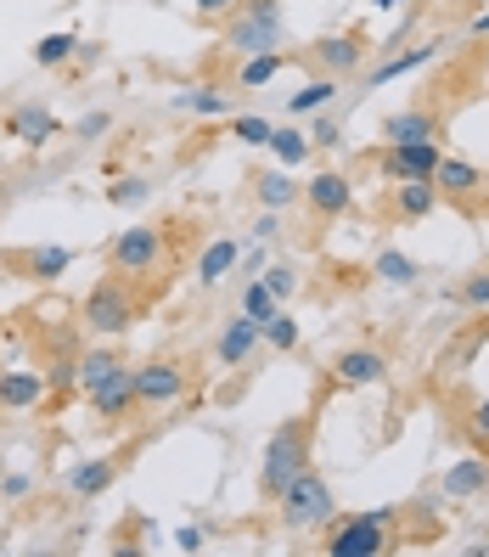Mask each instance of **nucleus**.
<instances>
[{
  "instance_id": "46",
  "label": "nucleus",
  "mask_w": 489,
  "mask_h": 557,
  "mask_svg": "<svg viewBox=\"0 0 489 557\" xmlns=\"http://www.w3.org/2000/svg\"><path fill=\"white\" fill-rule=\"evenodd\" d=\"M484 186H489V175H484Z\"/></svg>"
},
{
  "instance_id": "25",
  "label": "nucleus",
  "mask_w": 489,
  "mask_h": 557,
  "mask_svg": "<svg viewBox=\"0 0 489 557\" xmlns=\"http://www.w3.org/2000/svg\"><path fill=\"white\" fill-rule=\"evenodd\" d=\"M242 315H248V321H259V326H265L271 315H281V299H276V293H271L265 282L253 276V282H248V293H242Z\"/></svg>"
},
{
  "instance_id": "41",
  "label": "nucleus",
  "mask_w": 489,
  "mask_h": 557,
  "mask_svg": "<svg viewBox=\"0 0 489 557\" xmlns=\"http://www.w3.org/2000/svg\"><path fill=\"white\" fill-rule=\"evenodd\" d=\"M0 496H7V502H23V496H28V479H23V473H12L7 484H0Z\"/></svg>"
},
{
  "instance_id": "31",
  "label": "nucleus",
  "mask_w": 489,
  "mask_h": 557,
  "mask_svg": "<svg viewBox=\"0 0 489 557\" xmlns=\"http://www.w3.org/2000/svg\"><path fill=\"white\" fill-rule=\"evenodd\" d=\"M175 108L180 113H231V96L225 90H186V96H175Z\"/></svg>"
},
{
  "instance_id": "24",
  "label": "nucleus",
  "mask_w": 489,
  "mask_h": 557,
  "mask_svg": "<svg viewBox=\"0 0 489 557\" xmlns=\"http://www.w3.org/2000/svg\"><path fill=\"white\" fill-rule=\"evenodd\" d=\"M434 203H439V186H434V181H400L394 209H400L405 220H428V214H434Z\"/></svg>"
},
{
  "instance_id": "17",
  "label": "nucleus",
  "mask_w": 489,
  "mask_h": 557,
  "mask_svg": "<svg viewBox=\"0 0 489 557\" xmlns=\"http://www.w3.org/2000/svg\"><path fill=\"white\" fill-rule=\"evenodd\" d=\"M46 395H51L46 377H35V372H0V406H7V411H28V406H40Z\"/></svg>"
},
{
  "instance_id": "30",
  "label": "nucleus",
  "mask_w": 489,
  "mask_h": 557,
  "mask_svg": "<svg viewBox=\"0 0 489 557\" xmlns=\"http://www.w3.org/2000/svg\"><path fill=\"white\" fill-rule=\"evenodd\" d=\"M377 276H383V282H400V287H411L422 271H416V259H405L400 248H388V253H377Z\"/></svg>"
},
{
  "instance_id": "23",
  "label": "nucleus",
  "mask_w": 489,
  "mask_h": 557,
  "mask_svg": "<svg viewBox=\"0 0 489 557\" xmlns=\"http://www.w3.org/2000/svg\"><path fill=\"white\" fill-rule=\"evenodd\" d=\"M68 265H74V248H28V253H17V271L40 276V282H57Z\"/></svg>"
},
{
  "instance_id": "28",
  "label": "nucleus",
  "mask_w": 489,
  "mask_h": 557,
  "mask_svg": "<svg viewBox=\"0 0 489 557\" xmlns=\"http://www.w3.org/2000/svg\"><path fill=\"white\" fill-rule=\"evenodd\" d=\"M74 51H79V35H46V40L35 46V62H40V69H62Z\"/></svg>"
},
{
  "instance_id": "6",
  "label": "nucleus",
  "mask_w": 489,
  "mask_h": 557,
  "mask_svg": "<svg viewBox=\"0 0 489 557\" xmlns=\"http://www.w3.org/2000/svg\"><path fill=\"white\" fill-rule=\"evenodd\" d=\"M108 259H113L118 276H147V271H158V259H163V232L158 225H129V232L113 237Z\"/></svg>"
},
{
  "instance_id": "37",
  "label": "nucleus",
  "mask_w": 489,
  "mask_h": 557,
  "mask_svg": "<svg viewBox=\"0 0 489 557\" xmlns=\"http://www.w3.org/2000/svg\"><path fill=\"white\" fill-rule=\"evenodd\" d=\"M259 282H265V287L276 293V299H287V293H292V287H299V276H292L287 265H271V271H265V276H259Z\"/></svg>"
},
{
  "instance_id": "13",
  "label": "nucleus",
  "mask_w": 489,
  "mask_h": 557,
  "mask_svg": "<svg viewBox=\"0 0 489 557\" xmlns=\"http://www.w3.org/2000/svg\"><path fill=\"white\" fill-rule=\"evenodd\" d=\"M434 129H439V113H434V108H411V113H388V119H383V136H388V147H405V141H434Z\"/></svg>"
},
{
  "instance_id": "40",
  "label": "nucleus",
  "mask_w": 489,
  "mask_h": 557,
  "mask_svg": "<svg viewBox=\"0 0 489 557\" xmlns=\"http://www.w3.org/2000/svg\"><path fill=\"white\" fill-rule=\"evenodd\" d=\"M191 7H198V17H225L237 0H191Z\"/></svg>"
},
{
  "instance_id": "7",
  "label": "nucleus",
  "mask_w": 489,
  "mask_h": 557,
  "mask_svg": "<svg viewBox=\"0 0 489 557\" xmlns=\"http://www.w3.org/2000/svg\"><path fill=\"white\" fill-rule=\"evenodd\" d=\"M186 388H191V372L180 360H147V367H136V406L186 400Z\"/></svg>"
},
{
  "instance_id": "32",
  "label": "nucleus",
  "mask_w": 489,
  "mask_h": 557,
  "mask_svg": "<svg viewBox=\"0 0 489 557\" xmlns=\"http://www.w3.org/2000/svg\"><path fill=\"white\" fill-rule=\"evenodd\" d=\"M333 96H338V85H333V79H315V85H304L299 96H292L287 108H292V113H315V108L333 102Z\"/></svg>"
},
{
  "instance_id": "38",
  "label": "nucleus",
  "mask_w": 489,
  "mask_h": 557,
  "mask_svg": "<svg viewBox=\"0 0 489 557\" xmlns=\"http://www.w3.org/2000/svg\"><path fill=\"white\" fill-rule=\"evenodd\" d=\"M310 141H315V147H338V141H343V129H338L333 119H315V129H310Z\"/></svg>"
},
{
  "instance_id": "45",
  "label": "nucleus",
  "mask_w": 489,
  "mask_h": 557,
  "mask_svg": "<svg viewBox=\"0 0 489 557\" xmlns=\"http://www.w3.org/2000/svg\"><path fill=\"white\" fill-rule=\"evenodd\" d=\"M473 28H478V35H489V12H484V17H478V23H473Z\"/></svg>"
},
{
  "instance_id": "10",
  "label": "nucleus",
  "mask_w": 489,
  "mask_h": 557,
  "mask_svg": "<svg viewBox=\"0 0 489 557\" xmlns=\"http://www.w3.org/2000/svg\"><path fill=\"white\" fill-rule=\"evenodd\" d=\"M253 349H259V321L231 315V321L220 326V338H214V360H220V367H248Z\"/></svg>"
},
{
  "instance_id": "36",
  "label": "nucleus",
  "mask_w": 489,
  "mask_h": 557,
  "mask_svg": "<svg viewBox=\"0 0 489 557\" xmlns=\"http://www.w3.org/2000/svg\"><path fill=\"white\" fill-rule=\"evenodd\" d=\"M462 305H467V310H484V305H489V271H478V276L462 282Z\"/></svg>"
},
{
  "instance_id": "4",
  "label": "nucleus",
  "mask_w": 489,
  "mask_h": 557,
  "mask_svg": "<svg viewBox=\"0 0 489 557\" xmlns=\"http://www.w3.org/2000/svg\"><path fill=\"white\" fill-rule=\"evenodd\" d=\"M388 523H394V512H361V518H333L326 523V535L321 552L326 557H377L388 546Z\"/></svg>"
},
{
  "instance_id": "34",
  "label": "nucleus",
  "mask_w": 489,
  "mask_h": 557,
  "mask_svg": "<svg viewBox=\"0 0 489 557\" xmlns=\"http://www.w3.org/2000/svg\"><path fill=\"white\" fill-rule=\"evenodd\" d=\"M259 338H271V349H292V344H299V321H292V315H271L265 326H259Z\"/></svg>"
},
{
  "instance_id": "33",
  "label": "nucleus",
  "mask_w": 489,
  "mask_h": 557,
  "mask_svg": "<svg viewBox=\"0 0 489 557\" xmlns=\"http://www.w3.org/2000/svg\"><path fill=\"white\" fill-rule=\"evenodd\" d=\"M271 129H276V124H271V119H259V113L231 119V136H237V141H248V147H265V141H271Z\"/></svg>"
},
{
  "instance_id": "8",
  "label": "nucleus",
  "mask_w": 489,
  "mask_h": 557,
  "mask_svg": "<svg viewBox=\"0 0 489 557\" xmlns=\"http://www.w3.org/2000/svg\"><path fill=\"white\" fill-rule=\"evenodd\" d=\"M439 158L444 152L434 141H405V147H388L383 152V175H394V181H434Z\"/></svg>"
},
{
  "instance_id": "9",
  "label": "nucleus",
  "mask_w": 489,
  "mask_h": 557,
  "mask_svg": "<svg viewBox=\"0 0 489 557\" xmlns=\"http://www.w3.org/2000/svg\"><path fill=\"white\" fill-rule=\"evenodd\" d=\"M304 203H310L321 220H338V214H349V203H354V186H349V175H338V170H315L310 186H304Z\"/></svg>"
},
{
  "instance_id": "2",
  "label": "nucleus",
  "mask_w": 489,
  "mask_h": 557,
  "mask_svg": "<svg viewBox=\"0 0 489 557\" xmlns=\"http://www.w3.org/2000/svg\"><path fill=\"white\" fill-rule=\"evenodd\" d=\"M304 468H310V417H287L281 429L271 434V445H265V468H259V484H265V496L276 502Z\"/></svg>"
},
{
  "instance_id": "35",
  "label": "nucleus",
  "mask_w": 489,
  "mask_h": 557,
  "mask_svg": "<svg viewBox=\"0 0 489 557\" xmlns=\"http://www.w3.org/2000/svg\"><path fill=\"white\" fill-rule=\"evenodd\" d=\"M147 191H152V186H147L141 175H124V181H113L108 198H113L118 209H136V203H147Z\"/></svg>"
},
{
  "instance_id": "20",
  "label": "nucleus",
  "mask_w": 489,
  "mask_h": 557,
  "mask_svg": "<svg viewBox=\"0 0 489 557\" xmlns=\"http://www.w3.org/2000/svg\"><path fill=\"white\" fill-rule=\"evenodd\" d=\"M434 51H439V40H422L416 51H394V57H388V62H383V69L372 74V85H366V90H383V85H394V79H405V74H416V69H422V62H434Z\"/></svg>"
},
{
  "instance_id": "21",
  "label": "nucleus",
  "mask_w": 489,
  "mask_h": 557,
  "mask_svg": "<svg viewBox=\"0 0 489 557\" xmlns=\"http://www.w3.org/2000/svg\"><path fill=\"white\" fill-rule=\"evenodd\" d=\"M237 259H242V248H237L231 237H220V243H209V248H203V259H198V282H203V287L225 282V276L237 271Z\"/></svg>"
},
{
  "instance_id": "19",
  "label": "nucleus",
  "mask_w": 489,
  "mask_h": 557,
  "mask_svg": "<svg viewBox=\"0 0 489 557\" xmlns=\"http://www.w3.org/2000/svg\"><path fill=\"white\" fill-rule=\"evenodd\" d=\"M434 186L444 191V198H473V191L484 186V175L473 170L467 158H439V170H434Z\"/></svg>"
},
{
  "instance_id": "16",
  "label": "nucleus",
  "mask_w": 489,
  "mask_h": 557,
  "mask_svg": "<svg viewBox=\"0 0 489 557\" xmlns=\"http://www.w3.org/2000/svg\"><path fill=\"white\" fill-rule=\"evenodd\" d=\"M484 490H489V462H484V456H467V462L444 468V496L467 502V496H484Z\"/></svg>"
},
{
  "instance_id": "12",
  "label": "nucleus",
  "mask_w": 489,
  "mask_h": 557,
  "mask_svg": "<svg viewBox=\"0 0 489 557\" xmlns=\"http://www.w3.org/2000/svg\"><path fill=\"white\" fill-rule=\"evenodd\" d=\"M7 129H12L17 141H28V147H46V141L57 136V119H51L46 102H17V108L7 113Z\"/></svg>"
},
{
  "instance_id": "27",
  "label": "nucleus",
  "mask_w": 489,
  "mask_h": 557,
  "mask_svg": "<svg viewBox=\"0 0 489 557\" xmlns=\"http://www.w3.org/2000/svg\"><path fill=\"white\" fill-rule=\"evenodd\" d=\"M265 147H271V152L287 163V170H292V163H304V158H310V136H299V129H281V124L271 129V141H265Z\"/></svg>"
},
{
  "instance_id": "22",
  "label": "nucleus",
  "mask_w": 489,
  "mask_h": 557,
  "mask_svg": "<svg viewBox=\"0 0 489 557\" xmlns=\"http://www.w3.org/2000/svg\"><path fill=\"white\" fill-rule=\"evenodd\" d=\"M118 367H129V360H124V349H90V355H79L74 377H79V388L90 395V388H96V383H108Z\"/></svg>"
},
{
  "instance_id": "3",
  "label": "nucleus",
  "mask_w": 489,
  "mask_h": 557,
  "mask_svg": "<svg viewBox=\"0 0 489 557\" xmlns=\"http://www.w3.org/2000/svg\"><path fill=\"white\" fill-rule=\"evenodd\" d=\"M276 512H281L287 530H326V523L338 518V502H333V490H326V479L304 468V473L276 496Z\"/></svg>"
},
{
  "instance_id": "43",
  "label": "nucleus",
  "mask_w": 489,
  "mask_h": 557,
  "mask_svg": "<svg viewBox=\"0 0 489 557\" xmlns=\"http://www.w3.org/2000/svg\"><path fill=\"white\" fill-rule=\"evenodd\" d=\"M281 232V220H276V209H265V220H253V237H276Z\"/></svg>"
},
{
  "instance_id": "14",
  "label": "nucleus",
  "mask_w": 489,
  "mask_h": 557,
  "mask_svg": "<svg viewBox=\"0 0 489 557\" xmlns=\"http://www.w3.org/2000/svg\"><path fill=\"white\" fill-rule=\"evenodd\" d=\"M113 479H118V456H96V462H79L74 468L68 490H74L79 502H96V496H108V490H113Z\"/></svg>"
},
{
  "instance_id": "11",
  "label": "nucleus",
  "mask_w": 489,
  "mask_h": 557,
  "mask_svg": "<svg viewBox=\"0 0 489 557\" xmlns=\"http://www.w3.org/2000/svg\"><path fill=\"white\" fill-rule=\"evenodd\" d=\"M129 406H136V367H118L108 383H96V388H90V411H96V417H108V422L124 417Z\"/></svg>"
},
{
  "instance_id": "29",
  "label": "nucleus",
  "mask_w": 489,
  "mask_h": 557,
  "mask_svg": "<svg viewBox=\"0 0 489 557\" xmlns=\"http://www.w3.org/2000/svg\"><path fill=\"white\" fill-rule=\"evenodd\" d=\"M276 74H281V51H259V57H248V62H242V85H248V90L271 85Z\"/></svg>"
},
{
  "instance_id": "15",
  "label": "nucleus",
  "mask_w": 489,
  "mask_h": 557,
  "mask_svg": "<svg viewBox=\"0 0 489 557\" xmlns=\"http://www.w3.org/2000/svg\"><path fill=\"white\" fill-rule=\"evenodd\" d=\"M383 355L372 349V344H361V349H343L338 355V383H349V388H366V383H383Z\"/></svg>"
},
{
  "instance_id": "5",
  "label": "nucleus",
  "mask_w": 489,
  "mask_h": 557,
  "mask_svg": "<svg viewBox=\"0 0 489 557\" xmlns=\"http://www.w3.org/2000/svg\"><path fill=\"white\" fill-rule=\"evenodd\" d=\"M225 46L242 51V57L276 51L281 46V12H276V0H248V7L225 23Z\"/></svg>"
},
{
  "instance_id": "26",
  "label": "nucleus",
  "mask_w": 489,
  "mask_h": 557,
  "mask_svg": "<svg viewBox=\"0 0 489 557\" xmlns=\"http://www.w3.org/2000/svg\"><path fill=\"white\" fill-rule=\"evenodd\" d=\"M253 191H259V203L276 209V214H281L292 198H299V186H292L287 175H276V170H271V175H259V181H253Z\"/></svg>"
},
{
  "instance_id": "42",
  "label": "nucleus",
  "mask_w": 489,
  "mask_h": 557,
  "mask_svg": "<svg viewBox=\"0 0 489 557\" xmlns=\"http://www.w3.org/2000/svg\"><path fill=\"white\" fill-rule=\"evenodd\" d=\"M175 546L180 552H198L203 546V530H191V523H186V530H175Z\"/></svg>"
},
{
  "instance_id": "39",
  "label": "nucleus",
  "mask_w": 489,
  "mask_h": 557,
  "mask_svg": "<svg viewBox=\"0 0 489 557\" xmlns=\"http://www.w3.org/2000/svg\"><path fill=\"white\" fill-rule=\"evenodd\" d=\"M108 124H113V119H108L102 108H96V113H85V119L74 124V136H85V141H90V136H102V129H108Z\"/></svg>"
},
{
  "instance_id": "44",
  "label": "nucleus",
  "mask_w": 489,
  "mask_h": 557,
  "mask_svg": "<svg viewBox=\"0 0 489 557\" xmlns=\"http://www.w3.org/2000/svg\"><path fill=\"white\" fill-rule=\"evenodd\" d=\"M473 434L489 440V400H478V411H473Z\"/></svg>"
},
{
  "instance_id": "18",
  "label": "nucleus",
  "mask_w": 489,
  "mask_h": 557,
  "mask_svg": "<svg viewBox=\"0 0 489 557\" xmlns=\"http://www.w3.org/2000/svg\"><path fill=\"white\" fill-rule=\"evenodd\" d=\"M361 35H326V40H315V62L321 69H333V74H349V69H361Z\"/></svg>"
},
{
  "instance_id": "1",
  "label": "nucleus",
  "mask_w": 489,
  "mask_h": 557,
  "mask_svg": "<svg viewBox=\"0 0 489 557\" xmlns=\"http://www.w3.org/2000/svg\"><path fill=\"white\" fill-rule=\"evenodd\" d=\"M136 321H141V293H136V282H129V276L113 271V276H102V282L85 293V326H90V333L118 338Z\"/></svg>"
}]
</instances>
